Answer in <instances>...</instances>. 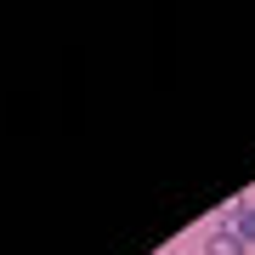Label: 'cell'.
Masks as SVG:
<instances>
[{
    "mask_svg": "<svg viewBox=\"0 0 255 255\" xmlns=\"http://www.w3.org/2000/svg\"><path fill=\"white\" fill-rule=\"evenodd\" d=\"M204 255H250V244H244L233 227H216V233L204 238Z\"/></svg>",
    "mask_w": 255,
    "mask_h": 255,
    "instance_id": "cell-1",
    "label": "cell"
},
{
    "mask_svg": "<svg viewBox=\"0 0 255 255\" xmlns=\"http://www.w3.org/2000/svg\"><path fill=\"white\" fill-rule=\"evenodd\" d=\"M233 233L244 238V244H255V204H244V210L233 216Z\"/></svg>",
    "mask_w": 255,
    "mask_h": 255,
    "instance_id": "cell-2",
    "label": "cell"
}]
</instances>
